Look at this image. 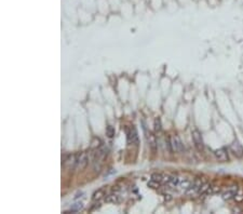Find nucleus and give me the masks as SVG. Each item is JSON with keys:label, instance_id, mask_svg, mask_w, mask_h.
<instances>
[{"label": "nucleus", "instance_id": "obj_12", "mask_svg": "<svg viewBox=\"0 0 243 214\" xmlns=\"http://www.w3.org/2000/svg\"><path fill=\"white\" fill-rule=\"evenodd\" d=\"M106 201L112 202V203H118V202H120V197L117 194H112L106 197Z\"/></svg>", "mask_w": 243, "mask_h": 214}, {"label": "nucleus", "instance_id": "obj_6", "mask_svg": "<svg viewBox=\"0 0 243 214\" xmlns=\"http://www.w3.org/2000/svg\"><path fill=\"white\" fill-rule=\"evenodd\" d=\"M202 185V182L200 180H196L195 182L191 183L190 187L186 190V194L188 196H196V195H199V189Z\"/></svg>", "mask_w": 243, "mask_h": 214}, {"label": "nucleus", "instance_id": "obj_3", "mask_svg": "<svg viewBox=\"0 0 243 214\" xmlns=\"http://www.w3.org/2000/svg\"><path fill=\"white\" fill-rule=\"evenodd\" d=\"M77 159H78V154L66 155V156H64V158H63V164H64L65 168H76Z\"/></svg>", "mask_w": 243, "mask_h": 214}, {"label": "nucleus", "instance_id": "obj_10", "mask_svg": "<svg viewBox=\"0 0 243 214\" xmlns=\"http://www.w3.org/2000/svg\"><path fill=\"white\" fill-rule=\"evenodd\" d=\"M128 140L131 144L133 145H136L138 143V135H137V132H136L135 128H131L128 133Z\"/></svg>", "mask_w": 243, "mask_h": 214}, {"label": "nucleus", "instance_id": "obj_5", "mask_svg": "<svg viewBox=\"0 0 243 214\" xmlns=\"http://www.w3.org/2000/svg\"><path fill=\"white\" fill-rule=\"evenodd\" d=\"M230 150L236 157H238V158L243 157V147L237 140L233 141V142L230 144Z\"/></svg>", "mask_w": 243, "mask_h": 214}, {"label": "nucleus", "instance_id": "obj_9", "mask_svg": "<svg viewBox=\"0 0 243 214\" xmlns=\"http://www.w3.org/2000/svg\"><path fill=\"white\" fill-rule=\"evenodd\" d=\"M215 156L219 161H223V162L228 161V159H229L228 152L225 147H221V148H219V149H216L215 150Z\"/></svg>", "mask_w": 243, "mask_h": 214}, {"label": "nucleus", "instance_id": "obj_1", "mask_svg": "<svg viewBox=\"0 0 243 214\" xmlns=\"http://www.w3.org/2000/svg\"><path fill=\"white\" fill-rule=\"evenodd\" d=\"M89 163V156L86 152H82L78 154V159H77V164H76V169L79 171H82L87 168Z\"/></svg>", "mask_w": 243, "mask_h": 214}, {"label": "nucleus", "instance_id": "obj_18", "mask_svg": "<svg viewBox=\"0 0 243 214\" xmlns=\"http://www.w3.org/2000/svg\"><path fill=\"white\" fill-rule=\"evenodd\" d=\"M148 185H149L150 187H152V188H157V187H159L160 183H158V182H156V181H152V180H151V182H150Z\"/></svg>", "mask_w": 243, "mask_h": 214}, {"label": "nucleus", "instance_id": "obj_11", "mask_svg": "<svg viewBox=\"0 0 243 214\" xmlns=\"http://www.w3.org/2000/svg\"><path fill=\"white\" fill-rule=\"evenodd\" d=\"M104 196H106V195H105V190H104V189H98V190H96V192L93 194V200L94 201H98V200H101V199H102Z\"/></svg>", "mask_w": 243, "mask_h": 214}, {"label": "nucleus", "instance_id": "obj_16", "mask_svg": "<svg viewBox=\"0 0 243 214\" xmlns=\"http://www.w3.org/2000/svg\"><path fill=\"white\" fill-rule=\"evenodd\" d=\"M83 209V204L80 202V203H75L74 206L72 207V209H70V212H79L80 210H82Z\"/></svg>", "mask_w": 243, "mask_h": 214}, {"label": "nucleus", "instance_id": "obj_7", "mask_svg": "<svg viewBox=\"0 0 243 214\" xmlns=\"http://www.w3.org/2000/svg\"><path fill=\"white\" fill-rule=\"evenodd\" d=\"M146 138H147V143H148V146H149L150 150H151L152 152H157L158 142H157V138H156L155 134L149 131V132H147V134H146Z\"/></svg>", "mask_w": 243, "mask_h": 214}, {"label": "nucleus", "instance_id": "obj_2", "mask_svg": "<svg viewBox=\"0 0 243 214\" xmlns=\"http://www.w3.org/2000/svg\"><path fill=\"white\" fill-rule=\"evenodd\" d=\"M191 135H192V141H193V144H195L196 148H197L198 150L203 149L204 145H203V138H202L201 132H200L198 129H193L191 132Z\"/></svg>", "mask_w": 243, "mask_h": 214}, {"label": "nucleus", "instance_id": "obj_15", "mask_svg": "<svg viewBox=\"0 0 243 214\" xmlns=\"http://www.w3.org/2000/svg\"><path fill=\"white\" fill-rule=\"evenodd\" d=\"M162 130V127H161V120L159 118H156L155 119V131L156 133H160Z\"/></svg>", "mask_w": 243, "mask_h": 214}, {"label": "nucleus", "instance_id": "obj_8", "mask_svg": "<svg viewBox=\"0 0 243 214\" xmlns=\"http://www.w3.org/2000/svg\"><path fill=\"white\" fill-rule=\"evenodd\" d=\"M238 192V187L237 186H231L228 188L226 192H223V199L225 200H230V199H233L236 196H237Z\"/></svg>", "mask_w": 243, "mask_h": 214}, {"label": "nucleus", "instance_id": "obj_14", "mask_svg": "<svg viewBox=\"0 0 243 214\" xmlns=\"http://www.w3.org/2000/svg\"><path fill=\"white\" fill-rule=\"evenodd\" d=\"M164 178H166V175H163V174H161V173H154L151 175V180L156 181V182H158V183L164 182Z\"/></svg>", "mask_w": 243, "mask_h": 214}, {"label": "nucleus", "instance_id": "obj_4", "mask_svg": "<svg viewBox=\"0 0 243 214\" xmlns=\"http://www.w3.org/2000/svg\"><path fill=\"white\" fill-rule=\"evenodd\" d=\"M171 145H172V152H184V149H185V147H184V145H183V142H181V140L177 135L171 137Z\"/></svg>", "mask_w": 243, "mask_h": 214}, {"label": "nucleus", "instance_id": "obj_17", "mask_svg": "<svg viewBox=\"0 0 243 214\" xmlns=\"http://www.w3.org/2000/svg\"><path fill=\"white\" fill-rule=\"evenodd\" d=\"M106 135L108 136V137H112V136L115 135V128L112 126H108L107 128H106Z\"/></svg>", "mask_w": 243, "mask_h": 214}, {"label": "nucleus", "instance_id": "obj_13", "mask_svg": "<svg viewBox=\"0 0 243 214\" xmlns=\"http://www.w3.org/2000/svg\"><path fill=\"white\" fill-rule=\"evenodd\" d=\"M190 185H191V182L188 180H184V181H181L178 184V187L181 188V190H184V192H186V190L188 189V188L190 187Z\"/></svg>", "mask_w": 243, "mask_h": 214}]
</instances>
